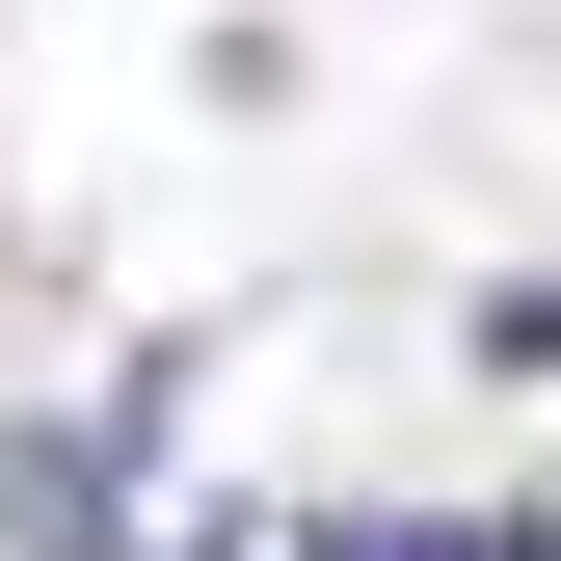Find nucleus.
I'll return each instance as SVG.
<instances>
[{"label": "nucleus", "instance_id": "obj_1", "mask_svg": "<svg viewBox=\"0 0 561 561\" xmlns=\"http://www.w3.org/2000/svg\"><path fill=\"white\" fill-rule=\"evenodd\" d=\"M0 535H27V561H134V508H107V455H81V428L0 455Z\"/></svg>", "mask_w": 561, "mask_h": 561}]
</instances>
